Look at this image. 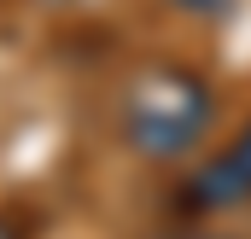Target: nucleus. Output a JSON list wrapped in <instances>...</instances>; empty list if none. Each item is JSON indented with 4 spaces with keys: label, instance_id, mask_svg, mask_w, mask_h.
Here are the masks:
<instances>
[{
    "label": "nucleus",
    "instance_id": "1",
    "mask_svg": "<svg viewBox=\"0 0 251 239\" xmlns=\"http://www.w3.org/2000/svg\"><path fill=\"white\" fill-rule=\"evenodd\" d=\"M216 128V88L187 64H152L123 88L117 134L146 164H181Z\"/></svg>",
    "mask_w": 251,
    "mask_h": 239
},
{
    "label": "nucleus",
    "instance_id": "2",
    "mask_svg": "<svg viewBox=\"0 0 251 239\" xmlns=\"http://www.w3.org/2000/svg\"><path fill=\"white\" fill-rule=\"evenodd\" d=\"M181 210L187 216H234V210H251V122H240L181 181Z\"/></svg>",
    "mask_w": 251,
    "mask_h": 239
},
{
    "label": "nucleus",
    "instance_id": "3",
    "mask_svg": "<svg viewBox=\"0 0 251 239\" xmlns=\"http://www.w3.org/2000/svg\"><path fill=\"white\" fill-rule=\"evenodd\" d=\"M0 239H29V234H24V222H18V216H0Z\"/></svg>",
    "mask_w": 251,
    "mask_h": 239
}]
</instances>
